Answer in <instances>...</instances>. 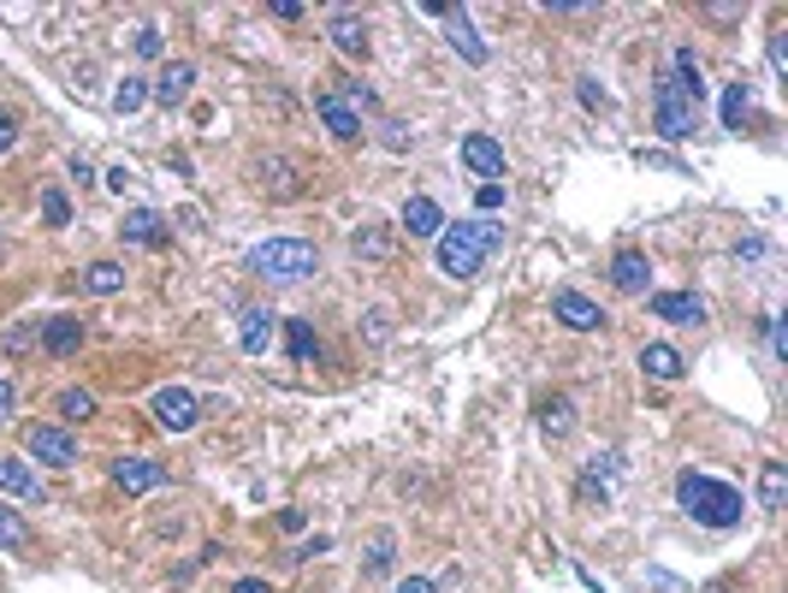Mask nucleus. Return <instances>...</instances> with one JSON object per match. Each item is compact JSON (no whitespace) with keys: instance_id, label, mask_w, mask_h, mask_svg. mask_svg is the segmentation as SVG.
Here are the masks:
<instances>
[{"instance_id":"f257e3e1","label":"nucleus","mask_w":788,"mask_h":593,"mask_svg":"<svg viewBox=\"0 0 788 593\" xmlns=\"http://www.w3.org/2000/svg\"><path fill=\"white\" fill-rule=\"evenodd\" d=\"M504 226L499 220H457L439 231V273L445 280H475L480 262H487L492 250H499Z\"/></svg>"},{"instance_id":"f03ea898","label":"nucleus","mask_w":788,"mask_h":593,"mask_svg":"<svg viewBox=\"0 0 788 593\" xmlns=\"http://www.w3.org/2000/svg\"><path fill=\"white\" fill-rule=\"evenodd\" d=\"M676 499H682V511L694 516V523H706V528H735L741 523V493L729 481H711V475H676Z\"/></svg>"},{"instance_id":"7ed1b4c3","label":"nucleus","mask_w":788,"mask_h":593,"mask_svg":"<svg viewBox=\"0 0 788 593\" xmlns=\"http://www.w3.org/2000/svg\"><path fill=\"white\" fill-rule=\"evenodd\" d=\"M250 273H261L267 285H302L320 273V250L302 238H267L250 250Z\"/></svg>"},{"instance_id":"20e7f679","label":"nucleus","mask_w":788,"mask_h":593,"mask_svg":"<svg viewBox=\"0 0 788 593\" xmlns=\"http://www.w3.org/2000/svg\"><path fill=\"white\" fill-rule=\"evenodd\" d=\"M652 119H659V137H670V142L699 132V101L682 95V83L670 78V71L659 78V90H652Z\"/></svg>"},{"instance_id":"39448f33","label":"nucleus","mask_w":788,"mask_h":593,"mask_svg":"<svg viewBox=\"0 0 788 593\" xmlns=\"http://www.w3.org/2000/svg\"><path fill=\"white\" fill-rule=\"evenodd\" d=\"M149 410H155V422L167 427V433H190V427L202 422V403H196L190 386H160V392L149 398Z\"/></svg>"},{"instance_id":"423d86ee","label":"nucleus","mask_w":788,"mask_h":593,"mask_svg":"<svg viewBox=\"0 0 788 593\" xmlns=\"http://www.w3.org/2000/svg\"><path fill=\"white\" fill-rule=\"evenodd\" d=\"M24 452H31L36 463H48V469H71V463H78V440H71L66 427L31 422L24 427Z\"/></svg>"},{"instance_id":"0eeeda50","label":"nucleus","mask_w":788,"mask_h":593,"mask_svg":"<svg viewBox=\"0 0 788 593\" xmlns=\"http://www.w3.org/2000/svg\"><path fill=\"white\" fill-rule=\"evenodd\" d=\"M255 184L273 202H290V196H302V167L290 161V155H261V161H255Z\"/></svg>"},{"instance_id":"6e6552de","label":"nucleus","mask_w":788,"mask_h":593,"mask_svg":"<svg viewBox=\"0 0 788 593\" xmlns=\"http://www.w3.org/2000/svg\"><path fill=\"white\" fill-rule=\"evenodd\" d=\"M462 167H469L475 179L499 184L504 179V142L487 137V132H469V137H462Z\"/></svg>"},{"instance_id":"1a4fd4ad","label":"nucleus","mask_w":788,"mask_h":593,"mask_svg":"<svg viewBox=\"0 0 788 593\" xmlns=\"http://www.w3.org/2000/svg\"><path fill=\"white\" fill-rule=\"evenodd\" d=\"M315 113H320V125H327L339 142H356V137H362V113L350 107L339 90H320V95H315Z\"/></svg>"},{"instance_id":"9d476101","label":"nucleus","mask_w":788,"mask_h":593,"mask_svg":"<svg viewBox=\"0 0 788 593\" xmlns=\"http://www.w3.org/2000/svg\"><path fill=\"white\" fill-rule=\"evenodd\" d=\"M551 315H558L569 332H599L605 327V309L593 297H581V292H558L551 297Z\"/></svg>"},{"instance_id":"9b49d317","label":"nucleus","mask_w":788,"mask_h":593,"mask_svg":"<svg viewBox=\"0 0 788 593\" xmlns=\"http://www.w3.org/2000/svg\"><path fill=\"white\" fill-rule=\"evenodd\" d=\"M327 36H332V48H339L344 60H368V24H362L350 7H339L327 19Z\"/></svg>"},{"instance_id":"f8f14e48","label":"nucleus","mask_w":788,"mask_h":593,"mask_svg":"<svg viewBox=\"0 0 788 593\" xmlns=\"http://www.w3.org/2000/svg\"><path fill=\"white\" fill-rule=\"evenodd\" d=\"M190 83H196V66H190V60H167V66H160V78L149 83V95L160 101V107H184Z\"/></svg>"},{"instance_id":"ddd939ff","label":"nucleus","mask_w":788,"mask_h":593,"mask_svg":"<svg viewBox=\"0 0 788 593\" xmlns=\"http://www.w3.org/2000/svg\"><path fill=\"white\" fill-rule=\"evenodd\" d=\"M113 481H119L125 493H155V487L167 481V469L149 457H113Z\"/></svg>"},{"instance_id":"4468645a","label":"nucleus","mask_w":788,"mask_h":593,"mask_svg":"<svg viewBox=\"0 0 788 593\" xmlns=\"http://www.w3.org/2000/svg\"><path fill=\"white\" fill-rule=\"evenodd\" d=\"M647 280H652V262L640 250H617V262H610V285H617L623 297H640L647 292Z\"/></svg>"},{"instance_id":"2eb2a0df","label":"nucleus","mask_w":788,"mask_h":593,"mask_svg":"<svg viewBox=\"0 0 788 593\" xmlns=\"http://www.w3.org/2000/svg\"><path fill=\"white\" fill-rule=\"evenodd\" d=\"M652 315H659V321H676V327H699L706 321V303L694 292H659L652 297Z\"/></svg>"},{"instance_id":"dca6fc26","label":"nucleus","mask_w":788,"mask_h":593,"mask_svg":"<svg viewBox=\"0 0 788 593\" xmlns=\"http://www.w3.org/2000/svg\"><path fill=\"white\" fill-rule=\"evenodd\" d=\"M125 243H137V250H160V243H167L172 238V226L167 220H160V214L155 208H137V214H125Z\"/></svg>"},{"instance_id":"f3484780","label":"nucleus","mask_w":788,"mask_h":593,"mask_svg":"<svg viewBox=\"0 0 788 593\" xmlns=\"http://www.w3.org/2000/svg\"><path fill=\"white\" fill-rule=\"evenodd\" d=\"M403 231H410V238H439V231H445V208L433 196H410V202H403Z\"/></svg>"},{"instance_id":"a211bd4d","label":"nucleus","mask_w":788,"mask_h":593,"mask_svg":"<svg viewBox=\"0 0 788 593\" xmlns=\"http://www.w3.org/2000/svg\"><path fill=\"white\" fill-rule=\"evenodd\" d=\"M445 24H450V48H457L469 66H487V42L475 36L469 12H462V7H445Z\"/></svg>"},{"instance_id":"6ab92c4d","label":"nucleus","mask_w":788,"mask_h":593,"mask_svg":"<svg viewBox=\"0 0 788 593\" xmlns=\"http://www.w3.org/2000/svg\"><path fill=\"white\" fill-rule=\"evenodd\" d=\"M273 327H279V315H273V309H261V303H255V309H243L238 344H243V351H250V356H261V351H267V344H273Z\"/></svg>"},{"instance_id":"aec40b11","label":"nucleus","mask_w":788,"mask_h":593,"mask_svg":"<svg viewBox=\"0 0 788 593\" xmlns=\"http://www.w3.org/2000/svg\"><path fill=\"white\" fill-rule=\"evenodd\" d=\"M0 493H12V499L36 504V499H42V481L31 475V463H19V457H0Z\"/></svg>"},{"instance_id":"412c9836","label":"nucleus","mask_w":788,"mask_h":593,"mask_svg":"<svg viewBox=\"0 0 788 593\" xmlns=\"http://www.w3.org/2000/svg\"><path fill=\"white\" fill-rule=\"evenodd\" d=\"M42 344H48V356H71L83 344V321L78 315H54V321L42 327Z\"/></svg>"},{"instance_id":"4be33fe9","label":"nucleus","mask_w":788,"mask_h":593,"mask_svg":"<svg viewBox=\"0 0 788 593\" xmlns=\"http://www.w3.org/2000/svg\"><path fill=\"white\" fill-rule=\"evenodd\" d=\"M539 433H546V440H569V433H575V403H569L563 392L539 403Z\"/></svg>"},{"instance_id":"5701e85b","label":"nucleus","mask_w":788,"mask_h":593,"mask_svg":"<svg viewBox=\"0 0 788 593\" xmlns=\"http://www.w3.org/2000/svg\"><path fill=\"white\" fill-rule=\"evenodd\" d=\"M788 504V463H765L758 469V511H783Z\"/></svg>"},{"instance_id":"b1692460","label":"nucleus","mask_w":788,"mask_h":593,"mask_svg":"<svg viewBox=\"0 0 788 593\" xmlns=\"http://www.w3.org/2000/svg\"><path fill=\"white\" fill-rule=\"evenodd\" d=\"M83 292H90V297L125 292V267L119 262H90V267H83Z\"/></svg>"},{"instance_id":"393cba45","label":"nucleus","mask_w":788,"mask_h":593,"mask_svg":"<svg viewBox=\"0 0 788 593\" xmlns=\"http://www.w3.org/2000/svg\"><path fill=\"white\" fill-rule=\"evenodd\" d=\"M350 250H356L362 262H386L391 255V231L386 226H356L350 231Z\"/></svg>"},{"instance_id":"a878e982","label":"nucleus","mask_w":788,"mask_h":593,"mask_svg":"<svg viewBox=\"0 0 788 593\" xmlns=\"http://www.w3.org/2000/svg\"><path fill=\"white\" fill-rule=\"evenodd\" d=\"M640 368H647L652 380H676V374H682V351H676V344H647V351H640Z\"/></svg>"},{"instance_id":"bb28decb","label":"nucleus","mask_w":788,"mask_h":593,"mask_svg":"<svg viewBox=\"0 0 788 593\" xmlns=\"http://www.w3.org/2000/svg\"><path fill=\"white\" fill-rule=\"evenodd\" d=\"M670 78L682 83V95H688V101H699V95H706V71H699L694 48H676V66H670Z\"/></svg>"},{"instance_id":"cd10ccee","label":"nucleus","mask_w":788,"mask_h":593,"mask_svg":"<svg viewBox=\"0 0 788 593\" xmlns=\"http://www.w3.org/2000/svg\"><path fill=\"white\" fill-rule=\"evenodd\" d=\"M747 113H753V83L735 78V83L723 90V125H729V132H741V119H747Z\"/></svg>"},{"instance_id":"c85d7f7f","label":"nucleus","mask_w":788,"mask_h":593,"mask_svg":"<svg viewBox=\"0 0 788 593\" xmlns=\"http://www.w3.org/2000/svg\"><path fill=\"white\" fill-rule=\"evenodd\" d=\"M391 558H398V534H391V528H374V534H368V558H362V563H368V575H386Z\"/></svg>"},{"instance_id":"c756f323","label":"nucleus","mask_w":788,"mask_h":593,"mask_svg":"<svg viewBox=\"0 0 788 593\" xmlns=\"http://www.w3.org/2000/svg\"><path fill=\"white\" fill-rule=\"evenodd\" d=\"M142 101H149V78H125L119 90H113V113H142Z\"/></svg>"},{"instance_id":"7c9ffc66","label":"nucleus","mask_w":788,"mask_h":593,"mask_svg":"<svg viewBox=\"0 0 788 593\" xmlns=\"http://www.w3.org/2000/svg\"><path fill=\"white\" fill-rule=\"evenodd\" d=\"M54 403H60L66 422H90V415H95V398H90V392H78V386H66V392L54 398Z\"/></svg>"},{"instance_id":"2f4dec72","label":"nucleus","mask_w":788,"mask_h":593,"mask_svg":"<svg viewBox=\"0 0 788 593\" xmlns=\"http://www.w3.org/2000/svg\"><path fill=\"white\" fill-rule=\"evenodd\" d=\"M24 540H31V528H24V516H19V511H7V504H0V546H7V552H19Z\"/></svg>"},{"instance_id":"473e14b6","label":"nucleus","mask_w":788,"mask_h":593,"mask_svg":"<svg viewBox=\"0 0 788 593\" xmlns=\"http://www.w3.org/2000/svg\"><path fill=\"white\" fill-rule=\"evenodd\" d=\"M290 356H297V363H315V356H320L309 321H290Z\"/></svg>"},{"instance_id":"72a5a7b5","label":"nucleus","mask_w":788,"mask_h":593,"mask_svg":"<svg viewBox=\"0 0 788 593\" xmlns=\"http://www.w3.org/2000/svg\"><path fill=\"white\" fill-rule=\"evenodd\" d=\"M42 214H48V226H71V202H66V191H48V196H42Z\"/></svg>"},{"instance_id":"f704fd0d","label":"nucleus","mask_w":788,"mask_h":593,"mask_svg":"<svg viewBox=\"0 0 788 593\" xmlns=\"http://www.w3.org/2000/svg\"><path fill=\"white\" fill-rule=\"evenodd\" d=\"M130 48H137L142 60H160V31H155V24H142V31L130 36Z\"/></svg>"},{"instance_id":"c9c22d12","label":"nucleus","mask_w":788,"mask_h":593,"mask_svg":"<svg viewBox=\"0 0 788 593\" xmlns=\"http://www.w3.org/2000/svg\"><path fill=\"white\" fill-rule=\"evenodd\" d=\"M758 327H765V344H770V356H777V363H783V356H788V339H783V321H777V315H765V321H758Z\"/></svg>"},{"instance_id":"e433bc0d","label":"nucleus","mask_w":788,"mask_h":593,"mask_svg":"<svg viewBox=\"0 0 788 593\" xmlns=\"http://www.w3.org/2000/svg\"><path fill=\"white\" fill-rule=\"evenodd\" d=\"M770 71H777V78H788V31L770 36Z\"/></svg>"},{"instance_id":"4c0bfd02","label":"nucleus","mask_w":788,"mask_h":593,"mask_svg":"<svg viewBox=\"0 0 788 593\" xmlns=\"http://www.w3.org/2000/svg\"><path fill=\"white\" fill-rule=\"evenodd\" d=\"M480 214H492V208H504V184H480Z\"/></svg>"},{"instance_id":"58836bf2","label":"nucleus","mask_w":788,"mask_h":593,"mask_svg":"<svg viewBox=\"0 0 788 593\" xmlns=\"http://www.w3.org/2000/svg\"><path fill=\"white\" fill-rule=\"evenodd\" d=\"M12 142H19V119H12V113H7V107H0V155H7V149H12Z\"/></svg>"},{"instance_id":"ea45409f","label":"nucleus","mask_w":788,"mask_h":593,"mask_svg":"<svg viewBox=\"0 0 788 593\" xmlns=\"http://www.w3.org/2000/svg\"><path fill=\"white\" fill-rule=\"evenodd\" d=\"M391 593H439V588H433V582H427V575H410V582H398V588H391Z\"/></svg>"},{"instance_id":"a19ab883","label":"nucleus","mask_w":788,"mask_h":593,"mask_svg":"<svg viewBox=\"0 0 788 593\" xmlns=\"http://www.w3.org/2000/svg\"><path fill=\"white\" fill-rule=\"evenodd\" d=\"M581 101H587V107H605V90L593 78H581Z\"/></svg>"},{"instance_id":"79ce46f5","label":"nucleus","mask_w":788,"mask_h":593,"mask_svg":"<svg viewBox=\"0 0 788 593\" xmlns=\"http://www.w3.org/2000/svg\"><path fill=\"white\" fill-rule=\"evenodd\" d=\"M273 19L290 24V19H302V7H297V0H273Z\"/></svg>"},{"instance_id":"37998d69","label":"nucleus","mask_w":788,"mask_h":593,"mask_svg":"<svg viewBox=\"0 0 788 593\" xmlns=\"http://www.w3.org/2000/svg\"><path fill=\"white\" fill-rule=\"evenodd\" d=\"M386 149H410V132H403V125H386Z\"/></svg>"},{"instance_id":"c03bdc74","label":"nucleus","mask_w":788,"mask_h":593,"mask_svg":"<svg viewBox=\"0 0 788 593\" xmlns=\"http://www.w3.org/2000/svg\"><path fill=\"white\" fill-rule=\"evenodd\" d=\"M386 321H391V315L374 309V315H368V339H386Z\"/></svg>"},{"instance_id":"a18cd8bd","label":"nucleus","mask_w":788,"mask_h":593,"mask_svg":"<svg viewBox=\"0 0 788 593\" xmlns=\"http://www.w3.org/2000/svg\"><path fill=\"white\" fill-rule=\"evenodd\" d=\"M7 415H12V380L0 374V422H7Z\"/></svg>"},{"instance_id":"49530a36","label":"nucleus","mask_w":788,"mask_h":593,"mask_svg":"<svg viewBox=\"0 0 788 593\" xmlns=\"http://www.w3.org/2000/svg\"><path fill=\"white\" fill-rule=\"evenodd\" d=\"M231 593H273V588H267V582H255V575H243V582L231 588Z\"/></svg>"},{"instance_id":"de8ad7c7","label":"nucleus","mask_w":788,"mask_h":593,"mask_svg":"<svg viewBox=\"0 0 788 593\" xmlns=\"http://www.w3.org/2000/svg\"><path fill=\"white\" fill-rule=\"evenodd\" d=\"M706 593H723V588H706Z\"/></svg>"}]
</instances>
